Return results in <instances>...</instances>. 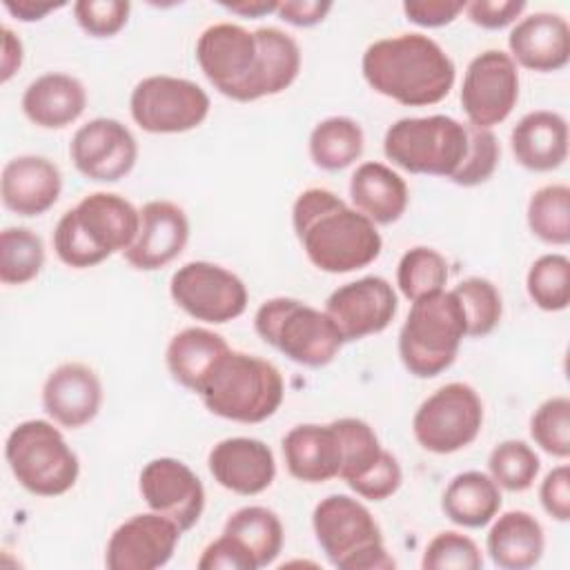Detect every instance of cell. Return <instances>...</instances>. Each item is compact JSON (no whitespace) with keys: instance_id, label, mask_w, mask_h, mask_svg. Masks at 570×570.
<instances>
[{"instance_id":"cell-8","label":"cell","mask_w":570,"mask_h":570,"mask_svg":"<svg viewBox=\"0 0 570 570\" xmlns=\"http://www.w3.org/2000/svg\"><path fill=\"white\" fill-rule=\"evenodd\" d=\"M4 459L16 481L36 497H60L76 485L80 474L78 454L45 419L18 423L7 436Z\"/></svg>"},{"instance_id":"cell-46","label":"cell","mask_w":570,"mask_h":570,"mask_svg":"<svg viewBox=\"0 0 570 570\" xmlns=\"http://www.w3.org/2000/svg\"><path fill=\"white\" fill-rule=\"evenodd\" d=\"M196 566L200 570H258L249 550L238 539L225 532L207 543Z\"/></svg>"},{"instance_id":"cell-37","label":"cell","mask_w":570,"mask_h":570,"mask_svg":"<svg viewBox=\"0 0 570 570\" xmlns=\"http://www.w3.org/2000/svg\"><path fill=\"white\" fill-rule=\"evenodd\" d=\"M332 425L341 441L338 479H343L350 485L352 481L361 479L367 470H372L385 450H383L374 428L363 419L343 416V419L332 421Z\"/></svg>"},{"instance_id":"cell-29","label":"cell","mask_w":570,"mask_h":570,"mask_svg":"<svg viewBox=\"0 0 570 570\" xmlns=\"http://www.w3.org/2000/svg\"><path fill=\"white\" fill-rule=\"evenodd\" d=\"M485 550L494 566L503 570H528L537 566L546 550L541 523L525 510H508L492 519Z\"/></svg>"},{"instance_id":"cell-19","label":"cell","mask_w":570,"mask_h":570,"mask_svg":"<svg viewBox=\"0 0 570 570\" xmlns=\"http://www.w3.org/2000/svg\"><path fill=\"white\" fill-rule=\"evenodd\" d=\"M189 240V220L183 207L171 200H149L140 207V225L125 261L140 272H154L169 265Z\"/></svg>"},{"instance_id":"cell-3","label":"cell","mask_w":570,"mask_h":570,"mask_svg":"<svg viewBox=\"0 0 570 570\" xmlns=\"http://www.w3.org/2000/svg\"><path fill=\"white\" fill-rule=\"evenodd\" d=\"M138 225L140 209L125 196L94 191L60 216L53 229V249L67 267L87 269L129 249Z\"/></svg>"},{"instance_id":"cell-14","label":"cell","mask_w":570,"mask_h":570,"mask_svg":"<svg viewBox=\"0 0 570 570\" xmlns=\"http://www.w3.org/2000/svg\"><path fill=\"white\" fill-rule=\"evenodd\" d=\"M517 100L519 69L510 53L485 49L468 62L461 85V105L470 125L492 129L512 114Z\"/></svg>"},{"instance_id":"cell-39","label":"cell","mask_w":570,"mask_h":570,"mask_svg":"<svg viewBox=\"0 0 570 570\" xmlns=\"http://www.w3.org/2000/svg\"><path fill=\"white\" fill-rule=\"evenodd\" d=\"M532 303L543 312H561L570 303V261L566 254L539 256L525 276Z\"/></svg>"},{"instance_id":"cell-1","label":"cell","mask_w":570,"mask_h":570,"mask_svg":"<svg viewBox=\"0 0 570 570\" xmlns=\"http://www.w3.org/2000/svg\"><path fill=\"white\" fill-rule=\"evenodd\" d=\"M292 225L309 263L327 274L363 269L383 249L376 225L325 187H309L296 196Z\"/></svg>"},{"instance_id":"cell-15","label":"cell","mask_w":570,"mask_h":570,"mask_svg":"<svg viewBox=\"0 0 570 570\" xmlns=\"http://www.w3.org/2000/svg\"><path fill=\"white\" fill-rule=\"evenodd\" d=\"M399 312V296L383 276H363L336 287L325 301L343 341H361L383 332Z\"/></svg>"},{"instance_id":"cell-5","label":"cell","mask_w":570,"mask_h":570,"mask_svg":"<svg viewBox=\"0 0 570 570\" xmlns=\"http://www.w3.org/2000/svg\"><path fill=\"white\" fill-rule=\"evenodd\" d=\"M465 336V316L452 289L416 298L399 332L401 363L416 379L439 376L454 363Z\"/></svg>"},{"instance_id":"cell-32","label":"cell","mask_w":570,"mask_h":570,"mask_svg":"<svg viewBox=\"0 0 570 570\" xmlns=\"http://www.w3.org/2000/svg\"><path fill=\"white\" fill-rule=\"evenodd\" d=\"M365 136L361 125L350 116H330L314 125L309 134V158L325 171H341L363 154Z\"/></svg>"},{"instance_id":"cell-13","label":"cell","mask_w":570,"mask_h":570,"mask_svg":"<svg viewBox=\"0 0 570 570\" xmlns=\"http://www.w3.org/2000/svg\"><path fill=\"white\" fill-rule=\"evenodd\" d=\"M171 301L203 323H229L247 309L245 283L223 265L191 261L180 265L169 281Z\"/></svg>"},{"instance_id":"cell-51","label":"cell","mask_w":570,"mask_h":570,"mask_svg":"<svg viewBox=\"0 0 570 570\" xmlns=\"http://www.w3.org/2000/svg\"><path fill=\"white\" fill-rule=\"evenodd\" d=\"M22 58H24L22 40L9 27H2V60H0V80L2 82L11 80V76L20 69Z\"/></svg>"},{"instance_id":"cell-44","label":"cell","mask_w":570,"mask_h":570,"mask_svg":"<svg viewBox=\"0 0 570 570\" xmlns=\"http://www.w3.org/2000/svg\"><path fill=\"white\" fill-rule=\"evenodd\" d=\"M131 4L125 0H78L73 2V18L78 27L91 38H111L129 20Z\"/></svg>"},{"instance_id":"cell-17","label":"cell","mask_w":570,"mask_h":570,"mask_svg":"<svg viewBox=\"0 0 570 570\" xmlns=\"http://www.w3.org/2000/svg\"><path fill=\"white\" fill-rule=\"evenodd\" d=\"M138 490L149 510L171 519L183 532L200 521L205 510V488L198 474L174 456H158L145 463Z\"/></svg>"},{"instance_id":"cell-9","label":"cell","mask_w":570,"mask_h":570,"mask_svg":"<svg viewBox=\"0 0 570 570\" xmlns=\"http://www.w3.org/2000/svg\"><path fill=\"white\" fill-rule=\"evenodd\" d=\"M465 151V122L443 114L399 118L387 127L383 138L385 158L410 174L452 178Z\"/></svg>"},{"instance_id":"cell-18","label":"cell","mask_w":570,"mask_h":570,"mask_svg":"<svg viewBox=\"0 0 570 570\" xmlns=\"http://www.w3.org/2000/svg\"><path fill=\"white\" fill-rule=\"evenodd\" d=\"M183 530L158 512L134 514L109 537L105 566L109 570H156L171 561Z\"/></svg>"},{"instance_id":"cell-47","label":"cell","mask_w":570,"mask_h":570,"mask_svg":"<svg viewBox=\"0 0 570 570\" xmlns=\"http://www.w3.org/2000/svg\"><path fill=\"white\" fill-rule=\"evenodd\" d=\"M525 7L523 0H474L465 2V13L476 27L497 31L517 22Z\"/></svg>"},{"instance_id":"cell-31","label":"cell","mask_w":570,"mask_h":570,"mask_svg":"<svg viewBox=\"0 0 570 570\" xmlns=\"http://www.w3.org/2000/svg\"><path fill=\"white\" fill-rule=\"evenodd\" d=\"M258 42V73L254 96H276L285 91L301 71V47L298 42L278 27H258L254 31Z\"/></svg>"},{"instance_id":"cell-23","label":"cell","mask_w":570,"mask_h":570,"mask_svg":"<svg viewBox=\"0 0 570 570\" xmlns=\"http://www.w3.org/2000/svg\"><path fill=\"white\" fill-rule=\"evenodd\" d=\"M510 58L530 71H559L570 60V24L561 13L534 11L508 36Z\"/></svg>"},{"instance_id":"cell-2","label":"cell","mask_w":570,"mask_h":570,"mask_svg":"<svg viewBox=\"0 0 570 570\" xmlns=\"http://www.w3.org/2000/svg\"><path fill=\"white\" fill-rule=\"evenodd\" d=\"M361 71L376 94L405 107L441 102L456 78L452 58L425 33L374 40L363 51Z\"/></svg>"},{"instance_id":"cell-16","label":"cell","mask_w":570,"mask_h":570,"mask_svg":"<svg viewBox=\"0 0 570 570\" xmlns=\"http://www.w3.org/2000/svg\"><path fill=\"white\" fill-rule=\"evenodd\" d=\"M69 156L85 178L116 183L134 169L138 160V142L120 120L94 118L76 129Z\"/></svg>"},{"instance_id":"cell-28","label":"cell","mask_w":570,"mask_h":570,"mask_svg":"<svg viewBox=\"0 0 570 570\" xmlns=\"http://www.w3.org/2000/svg\"><path fill=\"white\" fill-rule=\"evenodd\" d=\"M229 352L232 347L218 332L207 327H185L171 336L165 363L176 383L198 394Z\"/></svg>"},{"instance_id":"cell-24","label":"cell","mask_w":570,"mask_h":570,"mask_svg":"<svg viewBox=\"0 0 570 570\" xmlns=\"http://www.w3.org/2000/svg\"><path fill=\"white\" fill-rule=\"evenodd\" d=\"M281 450L287 472L303 483H325L341 472V441L332 423L294 425Z\"/></svg>"},{"instance_id":"cell-43","label":"cell","mask_w":570,"mask_h":570,"mask_svg":"<svg viewBox=\"0 0 570 570\" xmlns=\"http://www.w3.org/2000/svg\"><path fill=\"white\" fill-rule=\"evenodd\" d=\"M481 566L483 557L479 546L456 530L434 534L421 559V568L425 570H479Z\"/></svg>"},{"instance_id":"cell-6","label":"cell","mask_w":570,"mask_h":570,"mask_svg":"<svg viewBox=\"0 0 570 570\" xmlns=\"http://www.w3.org/2000/svg\"><path fill=\"white\" fill-rule=\"evenodd\" d=\"M312 528L323 554L338 570H392L396 566L376 519L354 497L321 499L312 512Z\"/></svg>"},{"instance_id":"cell-52","label":"cell","mask_w":570,"mask_h":570,"mask_svg":"<svg viewBox=\"0 0 570 570\" xmlns=\"http://www.w3.org/2000/svg\"><path fill=\"white\" fill-rule=\"evenodd\" d=\"M65 7V2H40V0H4V9L22 20V22H36L42 20L49 11H56Z\"/></svg>"},{"instance_id":"cell-25","label":"cell","mask_w":570,"mask_h":570,"mask_svg":"<svg viewBox=\"0 0 570 570\" xmlns=\"http://www.w3.org/2000/svg\"><path fill=\"white\" fill-rule=\"evenodd\" d=\"M514 160L530 171L559 169L568 158V122L550 109H534L519 118L510 131Z\"/></svg>"},{"instance_id":"cell-49","label":"cell","mask_w":570,"mask_h":570,"mask_svg":"<svg viewBox=\"0 0 570 570\" xmlns=\"http://www.w3.org/2000/svg\"><path fill=\"white\" fill-rule=\"evenodd\" d=\"M465 11V2H452V0H405L403 13L412 24L436 29L454 22L459 13Z\"/></svg>"},{"instance_id":"cell-22","label":"cell","mask_w":570,"mask_h":570,"mask_svg":"<svg viewBox=\"0 0 570 570\" xmlns=\"http://www.w3.org/2000/svg\"><path fill=\"white\" fill-rule=\"evenodd\" d=\"M62 191L58 165L45 156L22 154L4 163L0 176L2 205L24 218L49 212Z\"/></svg>"},{"instance_id":"cell-42","label":"cell","mask_w":570,"mask_h":570,"mask_svg":"<svg viewBox=\"0 0 570 570\" xmlns=\"http://www.w3.org/2000/svg\"><path fill=\"white\" fill-rule=\"evenodd\" d=\"M465 127H468V151L461 167L450 180L461 187H476L490 180L492 174L497 171L501 147L492 129L474 127L470 122H465Z\"/></svg>"},{"instance_id":"cell-34","label":"cell","mask_w":570,"mask_h":570,"mask_svg":"<svg viewBox=\"0 0 570 570\" xmlns=\"http://www.w3.org/2000/svg\"><path fill=\"white\" fill-rule=\"evenodd\" d=\"M528 227L548 245L570 243V187L552 183L539 187L528 200Z\"/></svg>"},{"instance_id":"cell-41","label":"cell","mask_w":570,"mask_h":570,"mask_svg":"<svg viewBox=\"0 0 570 570\" xmlns=\"http://www.w3.org/2000/svg\"><path fill=\"white\" fill-rule=\"evenodd\" d=\"M532 441L550 456H570V399L563 394L546 399L530 416Z\"/></svg>"},{"instance_id":"cell-20","label":"cell","mask_w":570,"mask_h":570,"mask_svg":"<svg viewBox=\"0 0 570 570\" xmlns=\"http://www.w3.org/2000/svg\"><path fill=\"white\" fill-rule=\"evenodd\" d=\"M214 481L240 497L265 492L276 479V461L269 445L252 436H229L218 441L207 456Z\"/></svg>"},{"instance_id":"cell-10","label":"cell","mask_w":570,"mask_h":570,"mask_svg":"<svg viewBox=\"0 0 570 570\" xmlns=\"http://www.w3.org/2000/svg\"><path fill=\"white\" fill-rule=\"evenodd\" d=\"M483 401L468 383L452 381L434 390L414 412L412 434L432 454L468 448L481 432Z\"/></svg>"},{"instance_id":"cell-40","label":"cell","mask_w":570,"mask_h":570,"mask_svg":"<svg viewBox=\"0 0 570 570\" xmlns=\"http://www.w3.org/2000/svg\"><path fill=\"white\" fill-rule=\"evenodd\" d=\"M488 470L499 488L508 492H523L534 483L541 461L532 445L521 439H508L492 448Z\"/></svg>"},{"instance_id":"cell-33","label":"cell","mask_w":570,"mask_h":570,"mask_svg":"<svg viewBox=\"0 0 570 570\" xmlns=\"http://www.w3.org/2000/svg\"><path fill=\"white\" fill-rule=\"evenodd\" d=\"M223 532L238 539L249 550L258 568L274 563L285 541L281 517L265 505L238 508L227 517Z\"/></svg>"},{"instance_id":"cell-50","label":"cell","mask_w":570,"mask_h":570,"mask_svg":"<svg viewBox=\"0 0 570 570\" xmlns=\"http://www.w3.org/2000/svg\"><path fill=\"white\" fill-rule=\"evenodd\" d=\"M332 7L334 4L327 0H281L276 16L292 27L307 29L323 22Z\"/></svg>"},{"instance_id":"cell-26","label":"cell","mask_w":570,"mask_h":570,"mask_svg":"<svg viewBox=\"0 0 570 570\" xmlns=\"http://www.w3.org/2000/svg\"><path fill=\"white\" fill-rule=\"evenodd\" d=\"M20 105L36 127L62 129L82 116L87 107V89L71 73L49 71L27 85Z\"/></svg>"},{"instance_id":"cell-7","label":"cell","mask_w":570,"mask_h":570,"mask_svg":"<svg viewBox=\"0 0 570 570\" xmlns=\"http://www.w3.org/2000/svg\"><path fill=\"white\" fill-rule=\"evenodd\" d=\"M254 330L267 345L305 367L330 365L345 343L325 309L292 296L267 298L254 314Z\"/></svg>"},{"instance_id":"cell-36","label":"cell","mask_w":570,"mask_h":570,"mask_svg":"<svg viewBox=\"0 0 570 570\" xmlns=\"http://www.w3.org/2000/svg\"><path fill=\"white\" fill-rule=\"evenodd\" d=\"M45 265L42 238L29 227H4L0 232V281L4 285H24L33 281Z\"/></svg>"},{"instance_id":"cell-48","label":"cell","mask_w":570,"mask_h":570,"mask_svg":"<svg viewBox=\"0 0 570 570\" xmlns=\"http://www.w3.org/2000/svg\"><path fill=\"white\" fill-rule=\"evenodd\" d=\"M539 501L554 521L563 523L570 519V468L566 463L546 474L539 488Z\"/></svg>"},{"instance_id":"cell-35","label":"cell","mask_w":570,"mask_h":570,"mask_svg":"<svg viewBox=\"0 0 570 570\" xmlns=\"http://www.w3.org/2000/svg\"><path fill=\"white\" fill-rule=\"evenodd\" d=\"M448 278V261L434 247H410L396 265V287L407 301H416L445 289Z\"/></svg>"},{"instance_id":"cell-38","label":"cell","mask_w":570,"mask_h":570,"mask_svg":"<svg viewBox=\"0 0 570 570\" xmlns=\"http://www.w3.org/2000/svg\"><path fill=\"white\" fill-rule=\"evenodd\" d=\"M463 316H465V332L472 338L488 336L503 316V298L497 285L483 276L463 278L452 287Z\"/></svg>"},{"instance_id":"cell-45","label":"cell","mask_w":570,"mask_h":570,"mask_svg":"<svg viewBox=\"0 0 570 570\" xmlns=\"http://www.w3.org/2000/svg\"><path fill=\"white\" fill-rule=\"evenodd\" d=\"M403 481L401 465L392 452H383V456L376 461L372 470H367L361 479L352 481L350 488L356 492V497L367 501H385L390 499Z\"/></svg>"},{"instance_id":"cell-11","label":"cell","mask_w":570,"mask_h":570,"mask_svg":"<svg viewBox=\"0 0 570 570\" xmlns=\"http://www.w3.org/2000/svg\"><path fill=\"white\" fill-rule=\"evenodd\" d=\"M196 62L214 89L236 102L256 100L258 42L236 22H216L196 40Z\"/></svg>"},{"instance_id":"cell-53","label":"cell","mask_w":570,"mask_h":570,"mask_svg":"<svg viewBox=\"0 0 570 570\" xmlns=\"http://www.w3.org/2000/svg\"><path fill=\"white\" fill-rule=\"evenodd\" d=\"M223 9L243 18H263L267 13H276V0H243V2H220Z\"/></svg>"},{"instance_id":"cell-12","label":"cell","mask_w":570,"mask_h":570,"mask_svg":"<svg viewBox=\"0 0 570 570\" xmlns=\"http://www.w3.org/2000/svg\"><path fill=\"white\" fill-rule=\"evenodd\" d=\"M209 96L194 80L156 73L136 82L129 98L134 122L149 134H183L205 122Z\"/></svg>"},{"instance_id":"cell-21","label":"cell","mask_w":570,"mask_h":570,"mask_svg":"<svg viewBox=\"0 0 570 570\" xmlns=\"http://www.w3.org/2000/svg\"><path fill=\"white\" fill-rule=\"evenodd\" d=\"M102 405V383L98 374L78 361H69L49 372L42 385V407L53 423L78 430L96 419Z\"/></svg>"},{"instance_id":"cell-27","label":"cell","mask_w":570,"mask_h":570,"mask_svg":"<svg viewBox=\"0 0 570 570\" xmlns=\"http://www.w3.org/2000/svg\"><path fill=\"white\" fill-rule=\"evenodd\" d=\"M350 200L354 209L374 225L396 223L410 203L407 183L385 163H361L350 178Z\"/></svg>"},{"instance_id":"cell-30","label":"cell","mask_w":570,"mask_h":570,"mask_svg":"<svg viewBox=\"0 0 570 570\" xmlns=\"http://www.w3.org/2000/svg\"><path fill=\"white\" fill-rule=\"evenodd\" d=\"M503 497L494 479L481 470L459 472L441 497L443 514L461 528H483L501 510Z\"/></svg>"},{"instance_id":"cell-4","label":"cell","mask_w":570,"mask_h":570,"mask_svg":"<svg viewBox=\"0 0 570 570\" xmlns=\"http://www.w3.org/2000/svg\"><path fill=\"white\" fill-rule=\"evenodd\" d=\"M205 407L227 421L263 423L285 399L278 367L256 354L232 350L198 392Z\"/></svg>"}]
</instances>
